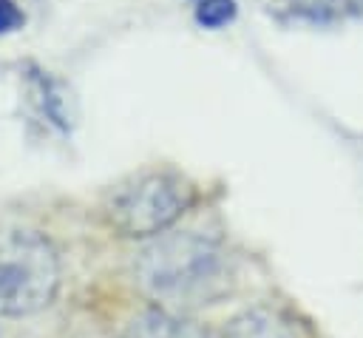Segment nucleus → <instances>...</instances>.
Segmentation results:
<instances>
[{"mask_svg": "<svg viewBox=\"0 0 363 338\" xmlns=\"http://www.w3.org/2000/svg\"><path fill=\"white\" fill-rule=\"evenodd\" d=\"M133 278L156 307L187 315L230 293L233 261L221 241L193 230H170L136 253Z\"/></svg>", "mask_w": 363, "mask_h": 338, "instance_id": "f257e3e1", "label": "nucleus"}, {"mask_svg": "<svg viewBox=\"0 0 363 338\" xmlns=\"http://www.w3.org/2000/svg\"><path fill=\"white\" fill-rule=\"evenodd\" d=\"M193 199L196 190L182 173L150 168L116 182L102 202V213L119 236L153 239L167 233L187 213Z\"/></svg>", "mask_w": 363, "mask_h": 338, "instance_id": "f03ea898", "label": "nucleus"}, {"mask_svg": "<svg viewBox=\"0 0 363 338\" xmlns=\"http://www.w3.org/2000/svg\"><path fill=\"white\" fill-rule=\"evenodd\" d=\"M60 290V256L37 230L0 233V315L45 310Z\"/></svg>", "mask_w": 363, "mask_h": 338, "instance_id": "7ed1b4c3", "label": "nucleus"}, {"mask_svg": "<svg viewBox=\"0 0 363 338\" xmlns=\"http://www.w3.org/2000/svg\"><path fill=\"white\" fill-rule=\"evenodd\" d=\"M125 338H213V335L190 315L153 304L130 318Z\"/></svg>", "mask_w": 363, "mask_h": 338, "instance_id": "20e7f679", "label": "nucleus"}, {"mask_svg": "<svg viewBox=\"0 0 363 338\" xmlns=\"http://www.w3.org/2000/svg\"><path fill=\"white\" fill-rule=\"evenodd\" d=\"M216 338H298L292 321L272 307H250L233 315Z\"/></svg>", "mask_w": 363, "mask_h": 338, "instance_id": "39448f33", "label": "nucleus"}, {"mask_svg": "<svg viewBox=\"0 0 363 338\" xmlns=\"http://www.w3.org/2000/svg\"><path fill=\"white\" fill-rule=\"evenodd\" d=\"M235 17V0H201L196 6V20L204 28H221Z\"/></svg>", "mask_w": 363, "mask_h": 338, "instance_id": "423d86ee", "label": "nucleus"}, {"mask_svg": "<svg viewBox=\"0 0 363 338\" xmlns=\"http://www.w3.org/2000/svg\"><path fill=\"white\" fill-rule=\"evenodd\" d=\"M20 23H23V14H20L17 3L14 0H0V34L17 28Z\"/></svg>", "mask_w": 363, "mask_h": 338, "instance_id": "0eeeda50", "label": "nucleus"}, {"mask_svg": "<svg viewBox=\"0 0 363 338\" xmlns=\"http://www.w3.org/2000/svg\"><path fill=\"white\" fill-rule=\"evenodd\" d=\"M0 338H3V332H0Z\"/></svg>", "mask_w": 363, "mask_h": 338, "instance_id": "6e6552de", "label": "nucleus"}]
</instances>
